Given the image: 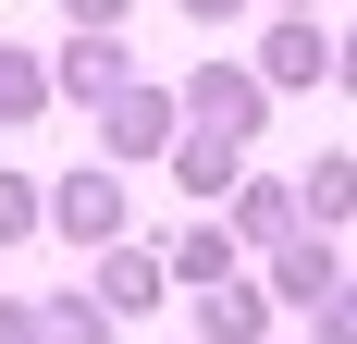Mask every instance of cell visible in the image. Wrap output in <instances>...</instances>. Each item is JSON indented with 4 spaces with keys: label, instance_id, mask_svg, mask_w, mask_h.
<instances>
[{
    "label": "cell",
    "instance_id": "cell-1",
    "mask_svg": "<svg viewBox=\"0 0 357 344\" xmlns=\"http://www.w3.org/2000/svg\"><path fill=\"white\" fill-rule=\"evenodd\" d=\"M185 136V111H173V86H160V74H123V86H111L99 99V148L123 172H160V148Z\"/></svg>",
    "mask_w": 357,
    "mask_h": 344
},
{
    "label": "cell",
    "instance_id": "cell-2",
    "mask_svg": "<svg viewBox=\"0 0 357 344\" xmlns=\"http://www.w3.org/2000/svg\"><path fill=\"white\" fill-rule=\"evenodd\" d=\"M37 221H50L62 246H86V258H99V246H123V172H111V160L62 172V185L37 197Z\"/></svg>",
    "mask_w": 357,
    "mask_h": 344
},
{
    "label": "cell",
    "instance_id": "cell-3",
    "mask_svg": "<svg viewBox=\"0 0 357 344\" xmlns=\"http://www.w3.org/2000/svg\"><path fill=\"white\" fill-rule=\"evenodd\" d=\"M173 111L197 123V136H234V148H247L259 123H271V86H259L247 62H210V74H185V86H173Z\"/></svg>",
    "mask_w": 357,
    "mask_h": 344
},
{
    "label": "cell",
    "instance_id": "cell-4",
    "mask_svg": "<svg viewBox=\"0 0 357 344\" xmlns=\"http://www.w3.org/2000/svg\"><path fill=\"white\" fill-rule=\"evenodd\" d=\"M259 86H296V99H308V86H345V37H333V25H308V13H284V25H271V37H259Z\"/></svg>",
    "mask_w": 357,
    "mask_h": 344
},
{
    "label": "cell",
    "instance_id": "cell-5",
    "mask_svg": "<svg viewBox=\"0 0 357 344\" xmlns=\"http://www.w3.org/2000/svg\"><path fill=\"white\" fill-rule=\"evenodd\" d=\"M259 295H271V308H321V295H345V246H333V234H284Z\"/></svg>",
    "mask_w": 357,
    "mask_h": 344
},
{
    "label": "cell",
    "instance_id": "cell-6",
    "mask_svg": "<svg viewBox=\"0 0 357 344\" xmlns=\"http://www.w3.org/2000/svg\"><path fill=\"white\" fill-rule=\"evenodd\" d=\"M222 234L271 258V246L296 234V185H284V172H234V197H222Z\"/></svg>",
    "mask_w": 357,
    "mask_h": 344
},
{
    "label": "cell",
    "instance_id": "cell-7",
    "mask_svg": "<svg viewBox=\"0 0 357 344\" xmlns=\"http://www.w3.org/2000/svg\"><path fill=\"white\" fill-rule=\"evenodd\" d=\"M123 74H136V62H123V37H86V25H74L62 49H50V99H74V111H99L111 86H123Z\"/></svg>",
    "mask_w": 357,
    "mask_h": 344
},
{
    "label": "cell",
    "instance_id": "cell-8",
    "mask_svg": "<svg viewBox=\"0 0 357 344\" xmlns=\"http://www.w3.org/2000/svg\"><path fill=\"white\" fill-rule=\"evenodd\" d=\"M86 295H99V320H148L160 295H173V283H160V246H99Z\"/></svg>",
    "mask_w": 357,
    "mask_h": 344
},
{
    "label": "cell",
    "instance_id": "cell-9",
    "mask_svg": "<svg viewBox=\"0 0 357 344\" xmlns=\"http://www.w3.org/2000/svg\"><path fill=\"white\" fill-rule=\"evenodd\" d=\"M160 172H173L197 209H222V197H234V172H247V148H234V136H197V123H185V136L160 148Z\"/></svg>",
    "mask_w": 357,
    "mask_h": 344
},
{
    "label": "cell",
    "instance_id": "cell-10",
    "mask_svg": "<svg viewBox=\"0 0 357 344\" xmlns=\"http://www.w3.org/2000/svg\"><path fill=\"white\" fill-rule=\"evenodd\" d=\"M259 332H271V295H259L247 271L197 283V344H259Z\"/></svg>",
    "mask_w": 357,
    "mask_h": 344
},
{
    "label": "cell",
    "instance_id": "cell-11",
    "mask_svg": "<svg viewBox=\"0 0 357 344\" xmlns=\"http://www.w3.org/2000/svg\"><path fill=\"white\" fill-rule=\"evenodd\" d=\"M345 209H357V160H345V148H321L308 185H296V234H345Z\"/></svg>",
    "mask_w": 357,
    "mask_h": 344
},
{
    "label": "cell",
    "instance_id": "cell-12",
    "mask_svg": "<svg viewBox=\"0 0 357 344\" xmlns=\"http://www.w3.org/2000/svg\"><path fill=\"white\" fill-rule=\"evenodd\" d=\"M50 62H37V49H0V136H25V123H50Z\"/></svg>",
    "mask_w": 357,
    "mask_h": 344
},
{
    "label": "cell",
    "instance_id": "cell-13",
    "mask_svg": "<svg viewBox=\"0 0 357 344\" xmlns=\"http://www.w3.org/2000/svg\"><path fill=\"white\" fill-rule=\"evenodd\" d=\"M222 271H247V246L222 234V221H197V234L160 246V283H222Z\"/></svg>",
    "mask_w": 357,
    "mask_h": 344
},
{
    "label": "cell",
    "instance_id": "cell-14",
    "mask_svg": "<svg viewBox=\"0 0 357 344\" xmlns=\"http://www.w3.org/2000/svg\"><path fill=\"white\" fill-rule=\"evenodd\" d=\"M37 344H111L99 295H86V283H74V295H50V308H37Z\"/></svg>",
    "mask_w": 357,
    "mask_h": 344
},
{
    "label": "cell",
    "instance_id": "cell-15",
    "mask_svg": "<svg viewBox=\"0 0 357 344\" xmlns=\"http://www.w3.org/2000/svg\"><path fill=\"white\" fill-rule=\"evenodd\" d=\"M37 234V185H25V172H0V246H25Z\"/></svg>",
    "mask_w": 357,
    "mask_h": 344
},
{
    "label": "cell",
    "instance_id": "cell-16",
    "mask_svg": "<svg viewBox=\"0 0 357 344\" xmlns=\"http://www.w3.org/2000/svg\"><path fill=\"white\" fill-rule=\"evenodd\" d=\"M308 344H357V295H321L308 308Z\"/></svg>",
    "mask_w": 357,
    "mask_h": 344
},
{
    "label": "cell",
    "instance_id": "cell-17",
    "mask_svg": "<svg viewBox=\"0 0 357 344\" xmlns=\"http://www.w3.org/2000/svg\"><path fill=\"white\" fill-rule=\"evenodd\" d=\"M62 13H74L86 37H123V13H136V0H62Z\"/></svg>",
    "mask_w": 357,
    "mask_h": 344
},
{
    "label": "cell",
    "instance_id": "cell-18",
    "mask_svg": "<svg viewBox=\"0 0 357 344\" xmlns=\"http://www.w3.org/2000/svg\"><path fill=\"white\" fill-rule=\"evenodd\" d=\"M0 344H37V308H25V295H0Z\"/></svg>",
    "mask_w": 357,
    "mask_h": 344
},
{
    "label": "cell",
    "instance_id": "cell-19",
    "mask_svg": "<svg viewBox=\"0 0 357 344\" xmlns=\"http://www.w3.org/2000/svg\"><path fill=\"white\" fill-rule=\"evenodd\" d=\"M234 13H247V0H185V25H234Z\"/></svg>",
    "mask_w": 357,
    "mask_h": 344
},
{
    "label": "cell",
    "instance_id": "cell-20",
    "mask_svg": "<svg viewBox=\"0 0 357 344\" xmlns=\"http://www.w3.org/2000/svg\"><path fill=\"white\" fill-rule=\"evenodd\" d=\"M284 13H321V0H284Z\"/></svg>",
    "mask_w": 357,
    "mask_h": 344
}]
</instances>
